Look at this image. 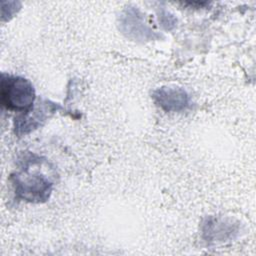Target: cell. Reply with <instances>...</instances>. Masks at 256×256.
Segmentation results:
<instances>
[{"label": "cell", "mask_w": 256, "mask_h": 256, "mask_svg": "<svg viewBox=\"0 0 256 256\" xmlns=\"http://www.w3.org/2000/svg\"><path fill=\"white\" fill-rule=\"evenodd\" d=\"M55 173L46 160L27 153L20 160L19 170L11 175V182L19 199L41 203L49 199L54 186Z\"/></svg>", "instance_id": "cell-1"}, {"label": "cell", "mask_w": 256, "mask_h": 256, "mask_svg": "<svg viewBox=\"0 0 256 256\" xmlns=\"http://www.w3.org/2000/svg\"><path fill=\"white\" fill-rule=\"evenodd\" d=\"M0 98L1 104L5 108L24 112L34 105L35 89L31 82L25 78L2 73Z\"/></svg>", "instance_id": "cell-2"}, {"label": "cell", "mask_w": 256, "mask_h": 256, "mask_svg": "<svg viewBox=\"0 0 256 256\" xmlns=\"http://www.w3.org/2000/svg\"><path fill=\"white\" fill-rule=\"evenodd\" d=\"M60 109H62V107L58 103H54L47 99L38 100L30 109L21 112L15 117V134L22 136L34 131L42 126L52 114Z\"/></svg>", "instance_id": "cell-3"}, {"label": "cell", "mask_w": 256, "mask_h": 256, "mask_svg": "<svg viewBox=\"0 0 256 256\" xmlns=\"http://www.w3.org/2000/svg\"><path fill=\"white\" fill-rule=\"evenodd\" d=\"M119 28L126 37L135 41H150L161 37L145 23L143 14L135 7H127L121 13Z\"/></svg>", "instance_id": "cell-4"}, {"label": "cell", "mask_w": 256, "mask_h": 256, "mask_svg": "<svg viewBox=\"0 0 256 256\" xmlns=\"http://www.w3.org/2000/svg\"><path fill=\"white\" fill-rule=\"evenodd\" d=\"M154 102L166 112H181L190 106L188 93L180 87L163 86L152 93Z\"/></svg>", "instance_id": "cell-5"}, {"label": "cell", "mask_w": 256, "mask_h": 256, "mask_svg": "<svg viewBox=\"0 0 256 256\" xmlns=\"http://www.w3.org/2000/svg\"><path fill=\"white\" fill-rule=\"evenodd\" d=\"M203 233L207 241H216L231 237L236 231L232 221H227L222 218H209L203 224Z\"/></svg>", "instance_id": "cell-6"}, {"label": "cell", "mask_w": 256, "mask_h": 256, "mask_svg": "<svg viewBox=\"0 0 256 256\" xmlns=\"http://www.w3.org/2000/svg\"><path fill=\"white\" fill-rule=\"evenodd\" d=\"M159 22L166 30H171L176 25V19L164 9H161L159 12Z\"/></svg>", "instance_id": "cell-7"}]
</instances>
